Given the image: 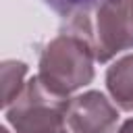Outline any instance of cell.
<instances>
[{"label": "cell", "mask_w": 133, "mask_h": 133, "mask_svg": "<svg viewBox=\"0 0 133 133\" xmlns=\"http://www.w3.org/2000/svg\"><path fill=\"white\" fill-rule=\"evenodd\" d=\"M94 44L91 35L83 29L58 33L50 39L39 54L37 77L56 94L69 96L75 89L91 83L94 79Z\"/></svg>", "instance_id": "obj_1"}, {"label": "cell", "mask_w": 133, "mask_h": 133, "mask_svg": "<svg viewBox=\"0 0 133 133\" xmlns=\"http://www.w3.org/2000/svg\"><path fill=\"white\" fill-rule=\"evenodd\" d=\"M69 102V96L52 91L35 75L6 108V118L17 133H66Z\"/></svg>", "instance_id": "obj_2"}, {"label": "cell", "mask_w": 133, "mask_h": 133, "mask_svg": "<svg viewBox=\"0 0 133 133\" xmlns=\"http://www.w3.org/2000/svg\"><path fill=\"white\" fill-rule=\"evenodd\" d=\"M89 35L100 62L133 48V0H104L94 12Z\"/></svg>", "instance_id": "obj_3"}, {"label": "cell", "mask_w": 133, "mask_h": 133, "mask_svg": "<svg viewBox=\"0 0 133 133\" xmlns=\"http://www.w3.org/2000/svg\"><path fill=\"white\" fill-rule=\"evenodd\" d=\"M116 121L118 112L102 91H85L66 108V125L73 133H112Z\"/></svg>", "instance_id": "obj_4"}, {"label": "cell", "mask_w": 133, "mask_h": 133, "mask_svg": "<svg viewBox=\"0 0 133 133\" xmlns=\"http://www.w3.org/2000/svg\"><path fill=\"white\" fill-rule=\"evenodd\" d=\"M106 87L121 110H133V54H127L108 66Z\"/></svg>", "instance_id": "obj_5"}, {"label": "cell", "mask_w": 133, "mask_h": 133, "mask_svg": "<svg viewBox=\"0 0 133 133\" xmlns=\"http://www.w3.org/2000/svg\"><path fill=\"white\" fill-rule=\"evenodd\" d=\"M46 6H50L58 17L69 21L71 27L83 29L89 33L91 15L104 0H42Z\"/></svg>", "instance_id": "obj_6"}, {"label": "cell", "mask_w": 133, "mask_h": 133, "mask_svg": "<svg viewBox=\"0 0 133 133\" xmlns=\"http://www.w3.org/2000/svg\"><path fill=\"white\" fill-rule=\"evenodd\" d=\"M25 75H27V64L25 62H21V60H4L2 62V108L4 110L23 91Z\"/></svg>", "instance_id": "obj_7"}, {"label": "cell", "mask_w": 133, "mask_h": 133, "mask_svg": "<svg viewBox=\"0 0 133 133\" xmlns=\"http://www.w3.org/2000/svg\"><path fill=\"white\" fill-rule=\"evenodd\" d=\"M116 133H133V118H129L127 123H123V127Z\"/></svg>", "instance_id": "obj_8"}, {"label": "cell", "mask_w": 133, "mask_h": 133, "mask_svg": "<svg viewBox=\"0 0 133 133\" xmlns=\"http://www.w3.org/2000/svg\"><path fill=\"white\" fill-rule=\"evenodd\" d=\"M0 133H8V129H2V131H0Z\"/></svg>", "instance_id": "obj_9"}]
</instances>
